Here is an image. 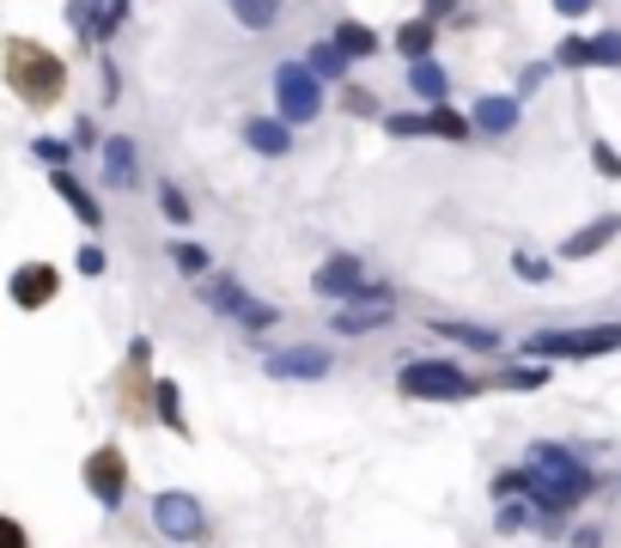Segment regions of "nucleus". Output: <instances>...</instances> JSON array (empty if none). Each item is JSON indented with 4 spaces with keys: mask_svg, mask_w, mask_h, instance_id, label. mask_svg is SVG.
Here are the masks:
<instances>
[{
    "mask_svg": "<svg viewBox=\"0 0 621 548\" xmlns=\"http://www.w3.org/2000/svg\"><path fill=\"white\" fill-rule=\"evenodd\" d=\"M7 86L25 98V105H55L62 98V86H67V67H62V55L55 50H43V43H31V37H13L7 43Z\"/></svg>",
    "mask_w": 621,
    "mask_h": 548,
    "instance_id": "1",
    "label": "nucleus"
},
{
    "mask_svg": "<svg viewBox=\"0 0 621 548\" xmlns=\"http://www.w3.org/2000/svg\"><path fill=\"white\" fill-rule=\"evenodd\" d=\"M397 391L414 403H469L481 396V379H469L457 360H409L397 372Z\"/></svg>",
    "mask_w": 621,
    "mask_h": 548,
    "instance_id": "2",
    "label": "nucleus"
},
{
    "mask_svg": "<svg viewBox=\"0 0 621 548\" xmlns=\"http://www.w3.org/2000/svg\"><path fill=\"white\" fill-rule=\"evenodd\" d=\"M196 293H201V305L208 311H220V317H232L239 329H275L280 324V305H263V299H251V287L244 281H232V274H201L196 281Z\"/></svg>",
    "mask_w": 621,
    "mask_h": 548,
    "instance_id": "3",
    "label": "nucleus"
},
{
    "mask_svg": "<svg viewBox=\"0 0 621 548\" xmlns=\"http://www.w3.org/2000/svg\"><path fill=\"white\" fill-rule=\"evenodd\" d=\"M268 86H275V117H280V122L304 129V122L323 117V98H330V86H323V79L311 74L304 62H280Z\"/></svg>",
    "mask_w": 621,
    "mask_h": 548,
    "instance_id": "4",
    "label": "nucleus"
},
{
    "mask_svg": "<svg viewBox=\"0 0 621 548\" xmlns=\"http://www.w3.org/2000/svg\"><path fill=\"white\" fill-rule=\"evenodd\" d=\"M621 348V324H591V329H542L524 341L530 360H597V353Z\"/></svg>",
    "mask_w": 621,
    "mask_h": 548,
    "instance_id": "5",
    "label": "nucleus"
},
{
    "mask_svg": "<svg viewBox=\"0 0 621 548\" xmlns=\"http://www.w3.org/2000/svg\"><path fill=\"white\" fill-rule=\"evenodd\" d=\"M153 524H159V536H171V542H208V512H201V500L177 494V487H165V494L153 500Z\"/></svg>",
    "mask_w": 621,
    "mask_h": 548,
    "instance_id": "6",
    "label": "nucleus"
},
{
    "mask_svg": "<svg viewBox=\"0 0 621 548\" xmlns=\"http://www.w3.org/2000/svg\"><path fill=\"white\" fill-rule=\"evenodd\" d=\"M268 379H287V384H318L335 372V353L330 348H311V341H299V348H275L263 360Z\"/></svg>",
    "mask_w": 621,
    "mask_h": 548,
    "instance_id": "7",
    "label": "nucleus"
},
{
    "mask_svg": "<svg viewBox=\"0 0 621 548\" xmlns=\"http://www.w3.org/2000/svg\"><path fill=\"white\" fill-rule=\"evenodd\" d=\"M86 487H92V500L104 512H117L122 500H129V457H122L117 445H98V451L86 457Z\"/></svg>",
    "mask_w": 621,
    "mask_h": 548,
    "instance_id": "8",
    "label": "nucleus"
},
{
    "mask_svg": "<svg viewBox=\"0 0 621 548\" xmlns=\"http://www.w3.org/2000/svg\"><path fill=\"white\" fill-rule=\"evenodd\" d=\"M129 7L134 0H67V25L92 43H110L122 25H129Z\"/></svg>",
    "mask_w": 621,
    "mask_h": 548,
    "instance_id": "9",
    "label": "nucleus"
},
{
    "mask_svg": "<svg viewBox=\"0 0 621 548\" xmlns=\"http://www.w3.org/2000/svg\"><path fill=\"white\" fill-rule=\"evenodd\" d=\"M55 293H62V268H55V262H19L13 281H7V299H13L19 311H43Z\"/></svg>",
    "mask_w": 621,
    "mask_h": 548,
    "instance_id": "10",
    "label": "nucleus"
},
{
    "mask_svg": "<svg viewBox=\"0 0 621 548\" xmlns=\"http://www.w3.org/2000/svg\"><path fill=\"white\" fill-rule=\"evenodd\" d=\"M311 293H318V299H330V305L359 299V293H366V268H359V256H330V262H318V274H311Z\"/></svg>",
    "mask_w": 621,
    "mask_h": 548,
    "instance_id": "11",
    "label": "nucleus"
},
{
    "mask_svg": "<svg viewBox=\"0 0 621 548\" xmlns=\"http://www.w3.org/2000/svg\"><path fill=\"white\" fill-rule=\"evenodd\" d=\"M524 463H536V470H548V475H561V482L585 487V494H591V487H597L591 463H585L579 451H567V445H555V439H536V445H530V451H524Z\"/></svg>",
    "mask_w": 621,
    "mask_h": 548,
    "instance_id": "12",
    "label": "nucleus"
},
{
    "mask_svg": "<svg viewBox=\"0 0 621 548\" xmlns=\"http://www.w3.org/2000/svg\"><path fill=\"white\" fill-rule=\"evenodd\" d=\"M390 311H397V299H347V305H335L330 329L335 336H372V329L390 324Z\"/></svg>",
    "mask_w": 621,
    "mask_h": 548,
    "instance_id": "13",
    "label": "nucleus"
},
{
    "mask_svg": "<svg viewBox=\"0 0 621 548\" xmlns=\"http://www.w3.org/2000/svg\"><path fill=\"white\" fill-rule=\"evenodd\" d=\"M49 189L67 201V208H74V220H80L86 232H104V208H98V196H92V189H86V183L74 177L67 165H55V171H49Z\"/></svg>",
    "mask_w": 621,
    "mask_h": 548,
    "instance_id": "14",
    "label": "nucleus"
},
{
    "mask_svg": "<svg viewBox=\"0 0 621 548\" xmlns=\"http://www.w3.org/2000/svg\"><path fill=\"white\" fill-rule=\"evenodd\" d=\"M616 238H621V213H597L591 226H579L573 238H561L555 256H561V262H585V256H597L603 244H616Z\"/></svg>",
    "mask_w": 621,
    "mask_h": 548,
    "instance_id": "15",
    "label": "nucleus"
},
{
    "mask_svg": "<svg viewBox=\"0 0 621 548\" xmlns=\"http://www.w3.org/2000/svg\"><path fill=\"white\" fill-rule=\"evenodd\" d=\"M469 129L488 134V141L512 134V129H518V98H506V91H481L476 110H469Z\"/></svg>",
    "mask_w": 621,
    "mask_h": 548,
    "instance_id": "16",
    "label": "nucleus"
},
{
    "mask_svg": "<svg viewBox=\"0 0 621 548\" xmlns=\"http://www.w3.org/2000/svg\"><path fill=\"white\" fill-rule=\"evenodd\" d=\"M244 146H251V153H263V158H287L292 153V122L251 117V122H244Z\"/></svg>",
    "mask_w": 621,
    "mask_h": 548,
    "instance_id": "17",
    "label": "nucleus"
},
{
    "mask_svg": "<svg viewBox=\"0 0 621 548\" xmlns=\"http://www.w3.org/2000/svg\"><path fill=\"white\" fill-rule=\"evenodd\" d=\"M141 177V153H134L129 134H104V183L110 189H134Z\"/></svg>",
    "mask_w": 621,
    "mask_h": 548,
    "instance_id": "18",
    "label": "nucleus"
},
{
    "mask_svg": "<svg viewBox=\"0 0 621 548\" xmlns=\"http://www.w3.org/2000/svg\"><path fill=\"white\" fill-rule=\"evenodd\" d=\"M304 67H311L323 86H347V74H354V55H347L335 37H318V43H311V55H304Z\"/></svg>",
    "mask_w": 621,
    "mask_h": 548,
    "instance_id": "19",
    "label": "nucleus"
},
{
    "mask_svg": "<svg viewBox=\"0 0 621 548\" xmlns=\"http://www.w3.org/2000/svg\"><path fill=\"white\" fill-rule=\"evenodd\" d=\"M409 91L421 98V105H445V91H451V74L426 55V62H409Z\"/></svg>",
    "mask_w": 621,
    "mask_h": 548,
    "instance_id": "20",
    "label": "nucleus"
},
{
    "mask_svg": "<svg viewBox=\"0 0 621 548\" xmlns=\"http://www.w3.org/2000/svg\"><path fill=\"white\" fill-rule=\"evenodd\" d=\"M335 43H342L347 55H354V62H372V55L384 50V37L372 25H359V19H335V31H330Z\"/></svg>",
    "mask_w": 621,
    "mask_h": 548,
    "instance_id": "21",
    "label": "nucleus"
},
{
    "mask_svg": "<svg viewBox=\"0 0 621 548\" xmlns=\"http://www.w3.org/2000/svg\"><path fill=\"white\" fill-rule=\"evenodd\" d=\"M433 43H439V19H409V25L397 31V55H409V62H426L433 55Z\"/></svg>",
    "mask_w": 621,
    "mask_h": 548,
    "instance_id": "22",
    "label": "nucleus"
},
{
    "mask_svg": "<svg viewBox=\"0 0 621 548\" xmlns=\"http://www.w3.org/2000/svg\"><path fill=\"white\" fill-rule=\"evenodd\" d=\"M426 134H433V141H476V129H469V117H463V110H451V105H426Z\"/></svg>",
    "mask_w": 621,
    "mask_h": 548,
    "instance_id": "23",
    "label": "nucleus"
},
{
    "mask_svg": "<svg viewBox=\"0 0 621 548\" xmlns=\"http://www.w3.org/2000/svg\"><path fill=\"white\" fill-rule=\"evenodd\" d=\"M530 524H542V512H536V500H530V494L500 500V512H494V530H500V536H518V530H530Z\"/></svg>",
    "mask_w": 621,
    "mask_h": 548,
    "instance_id": "24",
    "label": "nucleus"
},
{
    "mask_svg": "<svg viewBox=\"0 0 621 548\" xmlns=\"http://www.w3.org/2000/svg\"><path fill=\"white\" fill-rule=\"evenodd\" d=\"M225 7H232V19L244 31H268L280 19V0H225Z\"/></svg>",
    "mask_w": 621,
    "mask_h": 548,
    "instance_id": "25",
    "label": "nucleus"
},
{
    "mask_svg": "<svg viewBox=\"0 0 621 548\" xmlns=\"http://www.w3.org/2000/svg\"><path fill=\"white\" fill-rule=\"evenodd\" d=\"M445 341H457V348H476V353H494L500 348V336L494 329H481V324H433Z\"/></svg>",
    "mask_w": 621,
    "mask_h": 548,
    "instance_id": "26",
    "label": "nucleus"
},
{
    "mask_svg": "<svg viewBox=\"0 0 621 548\" xmlns=\"http://www.w3.org/2000/svg\"><path fill=\"white\" fill-rule=\"evenodd\" d=\"M500 384L506 391H542V384H548V365L524 360V365H512V372H500Z\"/></svg>",
    "mask_w": 621,
    "mask_h": 548,
    "instance_id": "27",
    "label": "nucleus"
},
{
    "mask_svg": "<svg viewBox=\"0 0 621 548\" xmlns=\"http://www.w3.org/2000/svg\"><path fill=\"white\" fill-rule=\"evenodd\" d=\"M384 134H397V141H426V110H397V117H384Z\"/></svg>",
    "mask_w": 621,
    "mask_h": 548,
    "instance_id": "28",
    "label": "nucleus"
},
{
    "mask_svg": "<svg viewBox=\"0 0 621 548\" xmlns=\"http://www.w3.org/2000/svg\"><path fill=\"white\" fill-rule=\"evenodd\" d=\"M512 268H518V281H530V287H542V281L555 274V262H548V256H536V250H512Z\"/></svg>",
    "mask_w": 621,
    "mask_h": 548,
    "instance_id": "29",
    "label": "nucleus"
},
{
    "mask_svg": "<svg viewBox=\"0 0 621 548\" xmlns=\"http://www.w3.org/2000/svg\"><path fill=\"white\" fill-rule=\"evenodd\" d=\"M171 262H177L184 274H196V281L213 268V262H208V250H201V244H189V238H171Z\"/></svg>",
    "mask_w": 621,
    "mask_h": 548,
    "instance_id": "30",
    "label": "nucleus"
},
{
    "mask_svg": "<svg viewBox=\"0 0 621 548\" xmlns=\"http://www.w3.org/2000/svg\"><path fill=\"white\" fill-rule=\"evenodd\" d=\"M159 213H165V220L177 226V232H184V226H189V196H184V189H177V183H159Z\"/></svg>",
    "mask_w": 621,
    "mask_h": 548,
    "instance_id": "31",
    "label": "nucleus"
},
{
    "mask_svg": "<svg viewBox=\"0 0 621 548\" xmlns=\"http://www.w3.org/2000/svg\"><path fill=\"white\" fill-rule=\"evenodd\" d=\"M555 67H591V37H561L555 43Z\"/></svg>",
    "mask_w": 621,
    "mask_h": 548,
    "instance_id": "32",
    "label": "nucleus"
},
{
    "mask_svg": "<svg viewBox=\"0 0 621 548\" xmlns=\"http://www.w3.org/2000/svg\"><path fill=\"white\" fill-rule=\"evenodd\" d=\"M159 420H165L171 432H189V427H184V403H177V384H171V379H159Z\"/></svg>",
    "mask_w": 621,
    "mask_h": 548,
    "instance_id": "33",
    "label": "nucleus"
},
{
    "mask_svg": "<svg viewBox=\"0 0 621 548\" xmlns=\"http://www.w3.org/2000/svg\"><path fill=\"white\" fill-rule=\"evenodd\" d=\"M591 67H621V31H597L591 37Z\"/></svg>",
    "mask_w": 621,
    "mask_h": 548,
    "instance_id": "34",
    "label": "nucleus"
},
{
    "mask_svg": "<svg viewBox=\"0 0 621 548\" xmlns=\"http://www.w3.org/2000/svg\"><path fill=\"white\" fill-rule=\"evenodd\" d=\"M530 494V470H500L494 475V500H518Z\"/></svg>",
    "mask_w": 621,
    "mask_h": 548,
    "instance_id": "35",
    "label": "nucleus"
},
{
    "mask_svg": "<svg viewBox=\"0 0 621 548\" xmlns=\"http://www.w3.org/2000/svg\"><path fill=\"white\" fill-rule=\"evenodd\" d=\"M74 268H80L86 281H98V274L110 268V256H104V250H98V244H80V256H74Z\"/></svg>",
    "mask_w": 621,
    "mask_h": 548,
    "instance_id": "36",
    "label": "nucleus"
},
{
    "mask_svg": "<svg viewBox=\"0 0 621 548\" xmlns=\"http://www.w3.org/2000/svg\"><path fill=\"white\" fill-rule=\"evenodd\" d=\"M591 165H597V177H621V153L609 141H591Z\"/></svg>",
    "mask_w": 621,
    "mask_h": 548,
    "instance_id": "37",
    "label": "nucleus"
},
{
    "mask_svg": "<svg viewBox=\"0 0 621 548\" xmlns=\"http://www.w3.org/2000/svg\"><path fill=\"white\" fill-rule=\"evenodd\" d=\"M31 153H37L43 158V165H67V153H74V141H31Z\"/></svg>",
    "mask_w": 621,
    "mask_h": 548,
    "instance_id": "38",
    "label": "nucleus"
},
{
    "mask_svg": "<svg viewBox=\"0 0 621 548\" xmlns=\"http://www.w3.org/2000/svg\"><path fill=\"white\" fill-rule=\"evenodd\" d=\"M0 548H31L25 524H13V518H7V512H0Z\"/></svg>",
    "mask_w": 621,
    "mask_h": 548,
    "instance_id": "39",
    "label": "nucleus"
},
{
    "mask_svg": "<svg viewBox=\"0 0 621 548\" xmlns=\"http://www.w3.org/2000/svg\"><path fill=\"white\" fill-rule=\"evenodd\" d=\"M542 79H548V62H530L524 74H518V91H524V98H530V91H536Z\"/></svg>",
    "mask_w": 621,
    "mask_h": 548,
    "instance_id": "40",
    "label": "nucleus"
},
{
    "mask_svg": "<svg viewBox=\"0 0 621 548\" xmlns=\"http://www.w3.org/2000/svg\"><path fill=\"white\" fill-rule=\"evenodd\" d=\"M548 7H555L561 19H585V13L597 7V0H548Z\"/></svg>",
    "mask_w": 621,
    "mask_h": 548,
    "instance_id": "41",
    "label": "nucleus"
},
{
    "mask_svg": "<svg viewBox=\"0 0 621 548\" xmlns=\"http://www.w3.org/2000/svg\"><path fill=\"white\" fill-rule=\"evenodd\" d=\"M567 542H573V548H603V530H597V524H585V530L567 536Z\"/></svg>",
    "mask_w": 621,
    "mask_h": 548,
    "instance_id": "42",
    "label": "nucleus"
},
{
    "mask_svg": "<svg viewBox=\"0 0 621 548\" xmlns=\"http://www.w3.org/2000/svg\"><path fill=\"white\" fill-rule=\"evenodd\" d=\"M74 146H98V122H92V117L74 122Z\"/></svg>",
    "mask_w": 621,
    "mask_h": 548,
    "instance_id": "43",
    "label": "nucleus"
},
{
    "mask_svg": "<svg viewBox=\"0 0 621 548\" xmlns=\"http://www.w3.org/2000/svg\"><path fill=\"white\" fill-rule=\"evenodd\" d=\"M104 98H110V105L122 98V74H117V62H104Z\"/></svg>",
    "mask_w": 621,
    "mask_h": 548,
    "instance_id": "44",
    "label": "nucleus"
},
{
    "mask_svg": "<svg viewBox=\"0 0 621 548\" xmlns=\"http://www.w3.org/2000/svg\"><path fill=\"white\" fill-rule=\"evenodd\" d=\"M451 13V0H426V19H445Z\"/></svg>",
    "mask_w": 621,
    "mask_h": 548,
    "instance_id": "45",
    "label": "nucleus"
}]
</instances>
